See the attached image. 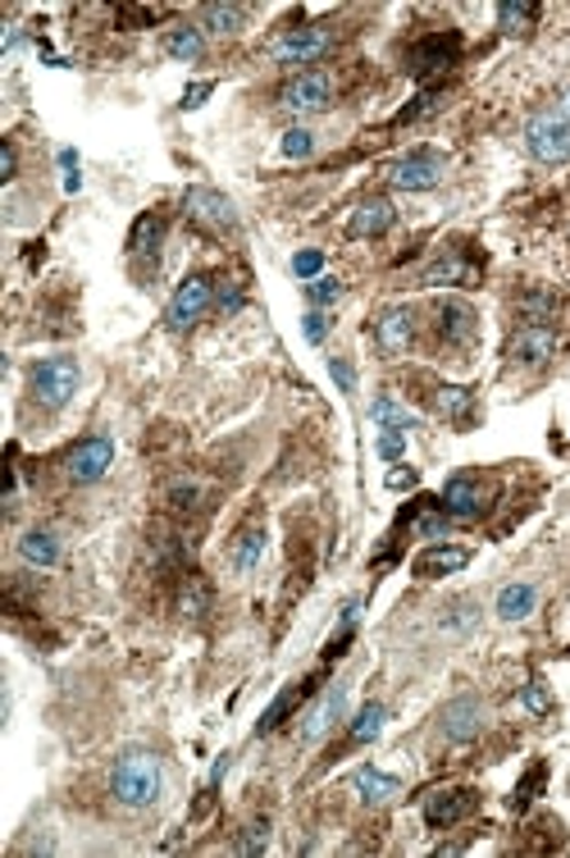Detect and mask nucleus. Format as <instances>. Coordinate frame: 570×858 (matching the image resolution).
Listing matches in <instances>:
<instances>
[{"instance_id":"obj_44","label":"nucleus","mask_w":570,"mask_h":858,"mask_svg":"<svg viewBox=\"0 0 570 858\" xmlns=\"http://www.w3.org/2000/svg\"><path fill=\"white\" fill-rule=\"evenodd\" d=\"M156 19H160V10H142V6L137 10H120V23L124 28H142V23H156Z\"/></svg>"},{"instance_id":"obj_21","label":"nucleus","mask_w":570,"mask_h":858,"mask_svg":"<svg viewBox=\"0 0 570 858\" xmlns=\"http://www.w3.org/2000/svg\"><path fill=\"white\" fill-rule=\"evenodd\" d=\"M393 219H397L393 201H384V197H370V201H361V206L352 210L348 234H352V238H379V234H388V229H393Z\"/></svg>"},{"instance_id":"obj_23","label":"nucleus","mask_w":570,"mask_h":858,"mask_svg":"<svg viewBox=\"0 0 570 858\" xmlns=\"http://www.w3.org/2000/svg\"><path fill=\"white\" fill-rule=\"evenodd\" d=\"M265 557V526L260 520H251V526H242L234 535V548H228V562H234V571H256V562Z\"/></svg>"},{"instance_id":"obj_25","label":"nucleus","mask_w":570,"mask_h":858,"mask_svg":"<svg viewBox=\"0 0 570 858\" xmlns=\"http://www.w3.org/2000/svg\"><path fill=\"white\" fill-rule=\"evenodd\" d=\"M535 603H539V589L535 585H507L502 593H498V608H493V612H498L502 621H525L529 612H535Z\"/></svg>"},{"instance_id":"obj_10","label":"nucleus","mask_w":570,"mask_h":858,"mask_svg":"<svg viewBox=\"0 0 570 858\" xmlns=\"http://www.w3.org/2000/svg\"><path fill=\"white\" fill-rule=\"evenodd\" d=\"M110 462H114V443H110L105 434H92V438H83V443L69 447L64 475H69L73 484H96V479H105Z\"/></svg>"},{"instance_id":"obj_15","label":"nucleus","mask_w":570,"mask_h":858,"mask_svg":"<svg viewBox=\"0 0 570 858\" xmlns=\"http://www.w3.org/2000/svg\"><path fill=\"white\" fill-rule=\"evenodd\" d=\"M210 498H215V484H210L206 475H197V471L174 475V479H169V489H165V507H169L178 520L206 511V507H210Z\"/></svg>"},{"instance_id":"obj_28","label":"nucleus","mask_w":570,"mask_h":858,"mask_svg":"<svg viewBox=\"0 0 570 858\" xmlns=\"http://www.w3.org/2000/svg\"><path fill=\"white\" fill-rule=\"evenodd\" d=\"M19 557H23V562H32V567H55L60 562V539L51 530H28L19 539Z\"/></svg>"},{"instance_id":"obj_3","label":"nucleus","mask_w":570,"mask_h":858,"mask_svg":"<svg viewBox=\"0 0 570 858\" xmlns=\"http://www.w3.org/2000/svg\"><path fill=\"white\" fill-rule=\"evenodd\" d=\"M493 479L484 475V471H462V475H452L447 484H443V511L452 516V520H479L488 507H493Z\"/></svg>"},{"instance_id":"obj_37","label":"nucleus","mask_w":570,"mask_h":858,"mask_svg":"<svg viewBox=\"0 0 570 858\" xmlns=\"http://www.w3.org/2000/svg\"><path fill=\"white\" fill-rule=\"evenodd\" d=\"M535 836L525 840V849H561V823L557 817H535Z\"/></svg>"},{"instance_id":"obj_14","label":"nucleus","mask_w":570,"mask_h":858,"mask_svg":"<svg viewBox=\"0 0 570 858\" xmlns=\"http://www.w3.org/2000/svg\"><path fill=\"white\" fill-rule=\"evenodd\" d=\"M557 356V333L548 324H520L507 343V361L511 365H525V370H539Z\"/></svg>"},{"instance_id":"obj_30","label":"nucleus","mask_w":570,"mask_h":858,"mask_svg":"<svg viewBox=\"0 0 570 858\" xmlns=\"http://www.w3.org/2000/svg\"><path fill=\"white\" fill-rule=\"evenodd\" d=\"M165 51L174 60H183V64H193V60L206 55V37H201V28H169L165 32Z\"/></svg>"},{"instance_id":"obj_32","label":"nucleus","mask_w":570,"mask_h":858,"mask_svg":"<svg viewBox=\"0 0 570 858\" xmlns=\"http://www.w3.org/2000/svg\"><path fill=\"white\" fill-rule=\"evenodd\" d=\"M543 786H548V763H535V767H529V772L516 781V790H511V799H507V804H511V813H525L529 804L539 799V790H543Z\"/></svg>"},{"instance_id":"obj_6","label":"nucleus","mask_w":570,"mask_h":858,"mask_svg":"<svg viewBox=\"0 0 570 858\" xmlns=\"http://www.w3.org/2000/svg\"><path fill=\"white\" fill-rule=\"evenodd\" d=\"M210 302H215V279H210V275H187V279L178 283V292L169 297L165 324H169L174 333L193 329V324H197V320L210 311Z\"/></svg>"},{"instance_id":"obj_9","label":"nucleus","mask_w":570,"mask_h":858,"mask_svg":"<svg viewBox=\"0 0 570 858\" xmlns=\"http://www.w3.org/2000/svg\"><path fill=\"white\" fill-rule=\"evenodd\" d=\"M329 46H333V32L311 23V28H288L279 42L270 46V55L279 64H315L320 55H329Z\"/></svg>"},{"instance_id":"obj_42","label":"nucleus","mask_w":570,"mask_h":858,"mask_svg":"<svg viewBox=\"0 0 570 858\" xmlns=\"http://www.w3.org/2000/svg\"><path fill=\"white\" fill-rule=\"evenodd\" d=\"M406 453V434L402 430H384V434H379V457H384V462H397Z\"/></svg>"},{"instance_id":"obj_16","label":"nucleus","mask_w":570,"mask_h":858,"mask_svg":"<svg viewBox=\"0 0 570 858\" xmlns=\"http://www.w3.org/2000/svg\"><path fill=\"white\" fill-rule=\"evenodd\" d=\"M411 339H415V311H411V307H388V311H379V320H374V343L384 348L388 356L406 352Z\"/></svg>"},{"instance_id":"obj_46","label":"nucleus","mask_w":570,"mask_h":858,"mask_svg":"<svg viewBox=\"0 0 570 858\" xmlns=\"http://www.w3.org/2000/svg\"><path fill=\"white\" fill-rule=\"evenodd\" d=\"M14 169H19V152H14V142H6V146H0V178H14Z\"/></svg>"},{"instance_id":"obj_5","label":"nucleus","mask_w":570,"mask_h":858,"mask_svg":"<svg viewBox=\"0 0 570 858\" xmlns=\"http://www.w3.org/2000/svg\"><path fill=\"white\" fill-rule=\"evenodd\" d=\"M183 210H187V219H193L197 229H206L215 238H234L238 234L234 201H228L224 193H215V188H187L183 193Z\"/></svg>"},{"instance_id":"obj_13","label":"nucleus","mask_w":570,"mask_h":858,"mask_svg":"<svg viewBox=\"0 0 570 858\" xmlns=\"http://www.w3.org/2000/svg\"><path fill=\"white\" fill-rule=\"evenodd\" d=\"M434 333H438V343H447V348H470L475 333H479L475 307L462 302V297H447V302H438V311H434Z\"/></svg>"},{"instance_id":"obj_18","label":"nucleus","mask_w":570,"mask_h":858,"mask_svg":"<svg viewBox=\"0 0 570 858\" xmlns=\"http://www.w3.org/2000/svg\"><path fill=\"white\" fill-rule=\"evenodd\" d=\"M479 726H484V703H479V699L462 694V699H452V703L443 707V735H447V740L466 744V740L479 735Z\"/></svg>"},{"instance_id":"obj_20","label":"nucleus","mask_w":570,"mask_h":858,"mask_svg":"<svg viewBox=\"0 0 570 858\" xmlns=\"http://www.w3.org/2000/svg\"><path fill=\"white\" fill-rule=\"evenodd\" d=\"M342 707H348V685H333L311 713H307V726H301V740L315 744L320 735H329L338 722H342Z\"/></svg>"},{"instance_id":"obj_34","label":"nucleus","mask_w":570,"mask_h":858,"mask_svg":"<svg viewBox=\"0 0 570 858\" xmlns=\"http://www.w3.org/2000/svg\"><path fill=\"white\" fill-rule=\"evenodd\" d=\"M370 416H374V425H384V430H415V425H421V421H415L411 412H406V406H397L393 397H374V406H370Z\"/></svg>"},{"instance_id":"obj_47","label":"nucleus","mask_w":570,"mask_h":858,"mask_svg":"<svg viewBox=\"0 0 570 858\" xmlns=\"http://www.w3.org/2000/svg\"><path fill=\"white\" fill-rule=\"evenodd\" d=\"M324 329H329L324 311H307V339H311V343H324Z\"/></svg>"},{"instance_id":"obj_38","label":"nucleus","mask_w":570,"mask_h":858,"mask_svg":"<svg viewBox=\"0 0 570 858\" xmlns=\"http://www.w3.org/2000/svg\"><path fill=\"white\" fill-rule=\"evenodd\" d=\"M520 703H525V713H535V717H548L552 713V694L543 681H525L520 685Z\"/></svg>"},{"instance_id":"obj_24","label":"nucleus","mask_w":570,"mask_h":858,"mask_svg":"<svg viewBox=\"0 0 570 858\" xmlns=\"http://www.w3.org/2000/svg\"><path fill=\"white\" fill-rule=\"evenodd\" d=\"M210 585H206V576H197V571H183V585H178V612L187 617V621H201L206 612H210Z\"/></svg>"},{"instance_id":"obj_4","label":"nucleus","mask_w":570,"mask_h":858,"mask_svg":"<svg viewBox=\"0 0 570 858\" xmlns=\"http://www.w3.org/2000/svg\"><path fill=\"white\" fill-rule=\"evenodd\" d=\"M525 146L539 165H566L570 161V120H561V110H539L525 124Z\"/></svg>"},{"instance_id":"obj_2","label":"nucleus","mask_w":570,"mask_h":858,"mask_svg":"<svg viewBox=\"0 0 570 858\" xmlns=\"http://www.w3.org/2000/svg\"><path fill=\"white\" fill-rule=\"evenodd\" d=\"M79 384H83V365H79V356H46V361H37L32 370H28V389H32V397L42 402V406H51V412H60V406L79 393Z\"/></svg>"},{"instance_id":"obj_19","label":"nucleus","mask_w":570,"mask_h":858,"mask_svg":"<svg viewBox=\"0 0 570 858\" xmlns=\"http://www.w3.org/2000/svg\"><path fill=\"white\" fill-rule=\"evenodd\" d=\"M434 412L456 430H470L475 425V393L462 389V384H438L434 389Z\"/></svg>"},{"instance_id":"obj_39","label":"nucleus","mask_w":570,"mask_h":858,"mask_svg":"<svg viewBox=\"0 0 570 858\" xmlns=\"http://www.w3.org/2000/svg\"><path fill=\"white\" fill-rule=\"evenodd\" d=\"M307 297H311L315 307H333L338 297H342V283H338L333 275H320V279H311V283H307Z\"/></svg>"},{"instance_id":"obj_26","label":"nucleus","mask_w":570,"mask_h":858,"mask_svg":"<svg viewBox=\"0 0 570 858\" xmlns=\"http://www.w3.org/2000/svg\"><path fill=\"white\" fill-rule=\"evenodd\" d=\"M311 690H315V681H297V685H288V690H283V694H279V699H274L270 707H265V717H260V726H256V731H260V735L279 731V726H283V717H288L292 707H297L301 699H307Z\"/></svg>"},{"instance_id":"obj_31","label":"nucleus","mask_w":570,"mask_h":858,"mask_svg":"<svg viewBox=\"0 0 570 858\" xmlns=\"http://www.w3.org/2000/svg\"><path fill=\"white\" fill-rule=\"evenodd\" d=\"M425 283H475V266H470V260H462V256H443V260H434V266L425 270Z\"/></svg>"},{"instance_id":"obj_7","label":"nucleus","mask_w":570,"mask_h":858,"mask_svg":"<svg viewBox=\"0 0 570 858\" xmlns=\"http://www.w3.org/2000/svg\"><path fill=\"white\" fill-rule=\"evenodd\" d=\"M279 101H283V110H292V115H320V110L333 105V79L324 69H307V73H297V79H288Z\"/></svg>"},{"instance_id":"obj_12","label":"nucleus","mask_w":570,"mask_h":858,"mask_svg":"<svg viewBox=\"0 0 570 858\" xmlns=\"http://www.w3.org/2000/svg\"><path fill=\"white\" fill-rule=\"evenodd\" d=\"M388 178H393V188H402V193H429V188H438V183H443V156L429 152V146H415L411 156H402L393 165Z\"/></svg>"},{"instance_id":"obj_41","label":"nucleus","mask_w":570,"mask_h":858,"mask_svg":"<svg viewBox=\"0 0 570 858\" xmlns=\"http://www.w3.org/2000/svg\"><path fill=\"white\" fill-rule=\"evenodd\" d=\"M320 270H324V251H297L292 256V275L297 279H320Z\"/></svg>"},{"instance_id":"obj_11","label":"nucleus","mask_w":570,"mask_h":858,"mask_svg":"<svg viewBox=\"0 0 570 858\" xmlns=\"http://www.w3.org/2000/svg\"><path fill=\"white\" fill-rule=\"evenodd\" d=\"M479 808V790H470V786H452V790H429L425 795V823L434 827V831H447V827H456V823H466V817Z\"/></svg>"},{"instance_id":"obj_49","label":"nucleus","mask_w":570,"mask_h":858,"mask_svg":"<svg viewBox=\"0 0 570 858\" xmlns=\"http://www.w3.org/2000/svg\"><path fill=\"white\" fill-rule=\"evenodd\" d=\"M557 110H561V120H570V92L561 96V105H557Z\"/></svg>"},{"instance_id":"obj_48","label":"nucleus","mask_w":570,"mask_h":858,"mask_svg":"<svg viewBox=\"0 0 570 858\" xmlns=\"http://www.w3.org/2000/svg\"><path fill=\"white\" fill-rule=\"evenodd\" d=\"M210 92H215V83H197V87H187V92H183V110H197Z\"/></svg>"},{"instance_id":"obj_40","label":"nucleus","mask_w":570,"mask_h":858,"mask_svg":"<svg viewBox=\"0 0 570 858\" xmlns=\"http://www.w3.org/2000/svg\"><path fill=\"white\" fill-rule=\"evenodd\" d=\"M311 152H315V133L311 128H288L283 133V156L301 161V156H311Z\"/></svg>"},{"instance_id":"obj_8","label":"nucleus","mask_w":570,"mask_h":858,"mask_svg":"<svg viewBox=\"0 0 570 858\" xmlns=\"http://www.w3.org/2000/svg\"><path fill=\"white\" fill-rule=\"evenodd\" d=\"M456 55H462V37L456 32H429L406 51V69L425 83V79H434V73H443L447 64H456Z\"/></svg>"},{"instance_id":"obj_45","label":"nucleus","mask_w":570,"mask_h":858,"mask_svg":"<svg viewBox=\"0 0 570 858\" xmlns=\"http://www.w3.org/2000/svg\"><path fill=\"white\" fill-rule=\"evenodd\" d=\"M421 484V475H415L411 466H397V471H388V489H415Z\"/></svg>"},{"instance_id":"obj_29","label":"nucleus","mask_w":570,"mask_h":858,"mask_svg":"<svg viewBox=\"0 0 570 858\" xmlns=\"http://www.w3.org/2000/svg\"><path fill=\"white\" fill-rule=\"evenodd\" d=\"M242 23H247V6H228V0H215V6L201 10V28L206 32H219V37L242 32Z\"/></svg>"},{"instance_id":"obj_36","label":"nucleus","mask_w":570,"mask_h":858,"mask_svg":"<svg viewBox=\"0 0 570 858\" xmlns=\"http://www.w3.org/2000/svg\"><path fill=\"white\" fill-rule=\"evenodd\" d=\"M265 845H270V823H265V817L247 823V827L238 831V840H234L238 854H265Z\"/></svg>"},{"instance_id":"obj_35","label":"nucleus","mask_w":570,"mask_h":858,"mask_svg":"<svg viewBox=\"0 0 570 858\" xmlns=\"http://www.w3.org/2000/svg\"><path fill=\"white\" fill-rule=\"evenodd\" d=\"M379 731H384V707L379 703H365L361 713H356V722H352V744H370V740H379Z\"/></svg>"},{"instance_id":"obj_27","label":"nucleus","mask_w":570,"mask_h":858,"mask_svg":"<svg viewBox=\"0 0 570 858\" xmlns=\"http://www.w3.org/2000/svg\"><path fill=\"white\" fill-rule=\"evenodd\" d=\"M160 238H165V215L146 210V215H137L133 234H128V251L133 256H151V251H160Z\"/></svg>"},{"instance_id":"obj_33","label":"nucleus","mask_w":570,"mask_h":858,"mask_svg":"<svg viewBox=\"0 0 570 858\" xmlns=\"http://www.w3.org/2000/svg\"><path fill=\"white\" fill-rule=\"evenodd\" d=\"M535 19H539L535 0H502V6H498L502 32H525V28H535Z\"/></svg>"},{"instance_id":"obj_1","label":"nucleus","mask_w":570,"mask_h":858,"mask_svg":"<svg viewBox=\"0 0 570 858\" xmlns=\"http://www.w3.org/2000/svg\"><path fill=\"white\" fill-rule=\"evenodd\" d=\"M165 790V767L151 750H124L110 767V795L124 808H151Z\"/></svg>"},{"instance_id":"obj_17","label":"nucleus","mask_w":570,"mask_h":858,"mask_svg":"<svg viewBox=\"0 0 570 858\" xmlns=\"http://www.w3.org/2000/svg\"><path fill=\"white\" fill-rule=\"evenodd\" d=\"M466 567H470V548H462V544H434V548H425V552L411 562V571L421 576V580L456 576V571H466Z\"/></svg>"},{"instance_id":"obj_22","label":"nucleus","mask_w":570,"mask_h":858,"mask_svg":"<svg viewBox=\"0 0 570 858\" xmlns=\"http://www.w3.org/2000/svg\"><path fill=\"white\" fill-rule=\"evenodd\" d=\"M352 790L365 799V804H388L402 795V781L388 776V772H379V767H356L352 772Z\"/></svg>"},{"instance_id":"obj_43","label":"nucleus","mask_w":570,"mask_h":858,"mask_svg":"<svg viewBox=\"0 0 570 858\" xmlns=\"http://www.w3.org/2000/svg\"><path fill=\"white\" fill-rule=\"evenodd\" d=\"M329 375L338 380V389H342V393H352V389H356V370H352L348 361H342V356H333V361H329Z\"/></svg>"}]
</instances>
